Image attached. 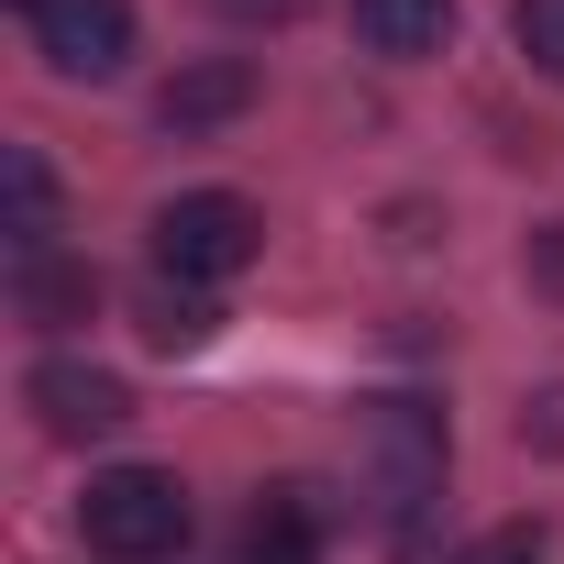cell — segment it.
<instances>
[{"instance_id":"1","label":"cell","mask_w":564,"mask_h":564,"mask_svg":"<svg viewBox=\"0 0 564 564\" xmlns=\"http://www.w3.org/2000/svg\"><path fill=\"white\" fill-rule=\"evenodd\" d=\"M78 531H89V553H111V564H166V553L188 542V487H177L166 465H111V476H89Z\"/></svg>"},{"instance_id":"2","label":"cell","mask_w":564,"mask_h":564,"mask_svg":"<svg viewBox=\"0 0 564 564\" xmlns=\"http://www.w3.org/2000/svg\"><path fill=\"white\" fill-rule=\"evenodd\" d=\"M366 476H377L388 542H421V509L443 498V410H421V399H366Z\"/></svg>"},{"instance_id":"3","label":"cell","mask_w":564,"mask_h":564,"mask_svg":"<svg viewBox=\"0 0 564 564\" xmlns=\"http://www.w3.org/2000/svg\"><path fill=\"white\" fill-rule=\"evenodd\" d=\"M254 254H265V221H254V199H232V188H177V199L155 210V265L188 276V289L243 276Z\"/></svg>"},{"instance_id":"4","label":"cell","mask_w":564,"mask_h":564,"mask_svg":"<svg viewBox=\"0 0 564 564\" xmlns=\"http://www.w3.org/2000/svg\"><path fill=\"white\" fill-rule=\"evenodd\" d=\"M34 56L56 78H122L133 67V0H56L34 23Z\"/></svg>"},{"instance_id":"5","label":"cell","mask_w":564,"mask_h":564,"mask_svg":"<svg viewBox=\"0 0 564 564\" xmlns=\"http://www.w3.org/2000/svg\"><path fill=\"white\" fill-rule=\"evenodd\" d=\"M34 421L56 432V443H100V432H122L133 421V388L122 377H100V366H34Z\"/></svg>"},{"instance_id":"6","label":"cell","mask_w":564,"mask_h":564,"mask_svg":"<svg viewBox=\"0 0 564 564\" xmlns=\"http://www.w3.org/2000/svg\"><path fill=\"white\" fill-rule=\"evenodd\" d=\"M243 100H254V67H243V56H210V67H177V78L155 89V122H166V133H199V122H232Z\"/></svg>"},{"instance_id":"7","label":"cell","mask_w":564,"mask_h":564,"mask_svg":"<svg viewBox=\"0 0 564 564\" xmlns=\"http://www.w3.org/2000/svg\"><path fill=\"white\" fill-rule=\"evenodd\" d=\"M243 564H322V509H311V487H265V498H254Z\"/></svg>"},{"instance_id":"8","label":"cell","mask_w":564,"mask_h":564,"mask_svg":"<svg viewBox=\"0 0 564 564\" xmlns=\"http://www.w3.org/2000/svg\"><path fill=\"white\" fill-rule=\"evenodd\" d=\"M355 34L377 45V56H443L454 45V0H355Z\"/></svg>"},{"instance_id":"9","label":"cell","mask_w":564,"mask_h":564,"mask_svg":"<svg viewBox=\"0 0 564 564\" xmlns=\"http://www.w3.org/2000/svg\"><path fill=\"white\" fill-rule=\"evenodd\" d=\"M12 300H23V322L67 333V322H89V300H100V276H89L78 254H34V265H12Z\"/></svg>"},{"instance_id":"10","label":"cell","mask_w":564,"mask_h":564,"mask_svg":"<svg viewBox=\"0 0 564 564\" xmlns=\"http://www.w3.org/2000/svg\"><path fill=\"white\" fill-rule=\"evenodd\" d=\"M0 188H12V265L56 254V243H45V232H56V177H45V155H34V144H0Z\"/></svg>"},{"instance_id":"11","label":"cell","mask_w":564,"mask_h":564,"mask_svg":"<svg viewBox=\"0 0 564 564\" xmlns=\"http://www.w3.org/2000/svg\"><path fill=\"white\" fill-rule=\"evenodd\" d=\"M210 333H221V311L188 289V276H155V289H144V344L155 355H199Z\"/></svg>"},{"instance_id":"12","label":"cell","mask_w":564,"mask_h":564,"mask_svg":"<svg viewBox=\"0 0 564 564\" xmlns=\"http://www.w3.org/2000/svg\"><path fill=\"white\" fill-rule=\"evenodd\" d=\"M509 34H520V56H531L542 78H564V0H520Z\"/></svg>"},{"instance_id":"13","label":"cell","mask_w":564,"mask_h":564,"mask_svg":"<svg viewBox=\"0 0 564 564\" xmlns=\"http://www.w3.org/2000/svg\"><path fill=\"white\" fill-rule=\"evenodd\" d=\"M454 564H542V531H531V520H509V531H476Z\"/></svg>"},{"instance_id":"14","label":"cell","mask_w":564,"mask_h":564,"mask_svg":"<svg viewBox=\"0 0 564 564\" xmlns=\"http://www.w3.org/2000/svg\"><path fill=\"white\" fill-rule=\"evenodd\" d=\"M520 265H531V289H542V300H564V221H542Z\"/></svg>"},{"instance_id":"15","label":"cell","mask_w":564,"mask_h":564,"mask_svg":"<svg viewBox=\"0 0 564 564\" xmlns=\"http://www.w3.org/2000/svg\"><path fill=\"white\" fill-rule=\"evenodd\" d=\"M12 12H23V23H45V12H56V0H12Z\"/></svg>"}]
</instances>
